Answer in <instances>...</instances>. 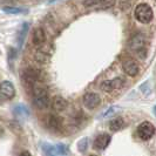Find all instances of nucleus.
<instances>
[{
    "mask_svg": "<svg viewBox=\"0 0 156 156\" xmlns=\"http://www.w3.org/2000/svg\"><path fill=\"white\" fill-rule=\"evenodd\" d=\"M32 93H33V103L37 108L45 109L49 106V96L46 86L42 82H35L32 86Z\"/></svg>",
    "mask_w": 156,
    "mask_h": 156,
    "instance_id": "obj_1",
    "label": "nucleus"
},
{
    "mask_svg": "<svg viewBox=\"0 0 156 156\" xmlns=\"http://www.w3.org/2000/svg\"><path fill=\"white\" fill-rule=\"evenodd\" d=\"M134 16L139 23H149L154 18V13H153V9L148 4L141 2L139 5H136L135 11H134Z\"/></svg>",
    "mask_w": 156,
    "mask_h": 156,
    "instance_id": "obj_2",
    "label": "nucleus"
},
{
    "mask_svg": "<svg viewBox=\"0 0 156 156\" xmlns=\"http://www.w3.org/2000/svg\"><path fill=\"white\" fill-rule=\"evenodd\" d=\"M129 47L133 49L135 53L142 55V52L146 48V37L142 33L135 34L133 38L130 39V41H129ZM141 58H143V55Z\"/></svg>",
    "mask_w": 156,
    "mask_h": 156,
    "instance_id": "obj_3",
    "label": "nucleus"
},
{
    "mask_svg": "<svg viewBox=\"0 0 156 156\" xmlns=\"http://www.w3.org/2000/svg\"><path fill=\"white\" fill-rule=\"evenodd\" d=\"M42 150L47 156H65L68 154V148L63 144H42Z\"/></svg>",
    "mask_w": 156,
    "mask_h": 156,
    "instance_id": "obj_4",
    "label": "nucleus"
},
{
    "mask_svg": "<svg viewBox=\"0 0 156 156\" xmlns=\"http://www.w3.org/2000/svg\"><path fill=\"white\" fill-rule=\"evenodd\" d=\"M136 132H137V135H139V137L141 140L147 141L153 137V135L155 133V127H154L153 123H150L148 121H144L137 127Z\"/></svg>",
    "mask_w": 156,
    "mask_h": 156,
    "instance_id": "obj_5",
    "label": "nucleus"
},
{
    "mask_svg": "<svg viewBox=\"0 0 156 156\" xmlns=\"http://www.w3.org/2000/svg\"><path fill=\"white\" fill-rule=\"evenodd\" d=\"M16 95V88L12 82L2 81L0 83V101H7L13 99Z\"/></svg>",
    "mask_w": 156,
    "mask_h": 156,
    "instance_id": "obj_6",
    "label": "nucleus"
},
{
    "mask_svg": "<svg viewBox=\"0 0 156 156\" xmlns=\"http://www.w3.org/2000/svg\"><path fill=\"white\" fill-rule=\"evenodd\" d=\"M23 81L27 83V85H31V87L35 83V82H38L40 81V72L39 69H37V68H27V69H25L23 74Z\"/></svg>",
    "mask_w": 156,
    "mask_h": 156,
    "instance_id": "obj_7",
    "label": "nucleus"
},
{
    "mask_svg": "<svg viewBox=\"0 0 156 156\" xmlns=\"http://www.w3.org/2000/svg\"><path fill=\"white\" fill-rule=\"evenodd\" d=\"M125 85V81L122 78H116L113 80H107L101 83V89L103 92H113L115 89H119Z\"/></svg>",
    "mask_w": 156,
    "mask_h": 156,
    "instance_id": "obj_8",
    "label": "nucleus"
},
{
    "mask_svg": "<svg viewBox=\"0 0 156 156\" xmlns=\"http://www.w3.org/2000/svg\"><path fill=\"white\" fill-rule=\"evenodd\" d=\"M100 96L96 93H87L83 96V105L88 109H94L100 105Z\"/></svg>",
    "mask_w": 156,
    "mask_h": 156,
    "instance_id": "obj_9",
    "label": "nucleus"
},
{
    "mask_svg": "<svg viewBox=\"0 0 156 156\" xmlns=\"http://www.w3.org/2000/svg\"><path fill=\"white\" fill-rule=\"evenodd\" d=\"M32 41H33V45L37 47H41L45 41H46V33L45 31L41 28V27H37L34 31H33V34H32Z\"/></svg>",
    "mask_w": 156,
    "mask_h": 156,
    "instance_id": "obj_10",
    "label": "nucleus"
},
{
    "mask_svg": "<svg viewBox=\"0 0 156 156\" xmlns=\"http://www.w3.org/2000/svg\"><path fill=\"white\" fill-rule=\"evenodd\" d=\"M110 140H112L110 135H108V134H101L94 141V147L96 149H99V150H103V149H106L109 146Z\"/></svg>",
    "mask_w": 156,
    "mask_h": 156,
    "instance_id": "obj_11",
    "label": "nucleus"
},
{
    "mask_svg": "<svg viewBox=\"0 0 156 156\" xmlns=\"http://www.w3.org/2000/svg\"><path fill=\"white\" fill-rule=\"evenodd\" d=\"M123 70L126 72V74H128L129 76H135V75L139 74L140 68H139V65L134 60L129 59V60L123 62Z\"/></svg>",
    "mask_w": 156,
    "mask_h": 156,
    "instance_id": "obj_12",
    "label": "nucleus"
},
{
    "mask_svg": "<svg viewBox=\"0 0 156 156\" xmlns=\"http://www.w3.org/2000/svg\"><path fill=\"white\" fill-rule=\"evenodd\" d=\"M47 127L51 130L58 132L62 127V120L59 116H56V115H49L48 119H47Z\"/></svg>",
    "mask_w": 156,
    "mask_h": 156,
    "instance_id": "obj_13",
    "label": "nucleus"
},
{
    "mask_svg": "<svg viewBox=\"0 0 156 156\" xmlns=\"http://www.w3.org/2000/svg\"><path fill=\"white\" fill-rule=\"evenodd\" d=\"M67 107V101L63 99L62 96H54L52 100V108L55 112H62Z\"/></svg>",
    "mask_w": 156,
    "mask_h": 156,
    "instance_id": "obj_14",
    "label": "nucleus"
},
{
    "mask_svg": "<svg viewBox=\"0 0 156 156\" xmlns=\"http://www.w3.org/2000/svg\"><path fill=\"white\" fill-rule=\"evenodd\" d=\"M83 5L86 7H94V8H101V9H106L108 7L114 6L113 1H85Z\"/></svg>",
    "mask_w": 156,
    "mask_h": 156,
    "instance_id": "obj_15",
    "label": "nucleus"
},
{
    "mask_svg": "<svg viewBox=\"0 0 156 156\" xmlns=\"http://www.w3.org/2000/svg\"><path fill=\"white\" fill-rule=\"evenodd\" d=\"M123 126H125V121H123L122 117H116V119L112 120L109 122V128L110 130H113V132H117V130L122 129Z\"/></svg>",
    "mask_w": 156,
    "mask_h": 156,
    "instance_id": "obj_16",
    "label": "nucleus"
},
{
    "mask_svg": "<svg viewBox=\"0 0 156 156\" xmlns=\"http://www.w3.org/2000/svg\"><path fill=\"white\" fill-rule=\"evenodd\" d=\"M2 9H4V12L9 13V14H23V13H26V12H27L25 8L16 7V6H4Z\"/></svg>",
    "mask_w": 156,
    "mask_h": 156,
    "instance_id": "obj_17",
    "label": "nucleus"
},
{
    "mask_svg": "<svg viewBox=\"0 0 156 156\" xmlns=\"http://www.w3.org/2000/svg\"><path fill=\"white\" fill-rule=\"evenodd\" d=\"M13 112H14V114H16V116H19V117H27L28 115H30L28 109H27L25 106H23V105L16 106Z\"/></svg>",
    "mask_w": 156,
    "mask_h": 156,
    "instance_id": "obj_18",
    "label": "nucleus"
},
{
    "mask_svg": "<svg viewBox=\"0 0 156 156\" xmlns=\"http://www.w3.org/2000/svg\"><path fill=\"white\" fill-rule=\"evenodd\" d=\"M28 23H23V27H21V31H20V33H19V39H20V41H19V45H21L23 42V40H25V37H26V34H27V31H28Z\"/></svg>",
    "mask_w": 156,
    "mask_h": 156,
    "instance_id": "obj_19",
    "label": "nucleus"
},
{
    "mask_svg": "<svg viewBox=\"0 0 156 156\" xmlns=\"http://www.w3.org/2000/svg\"><path fill=\"white\" fill-rule=\"evenodd\" d=\"M35 60L39 61V62H45L47 60V54H45L44 52L39 51L38 53H35Z\"/></svg>",
    "mask_w": 156,
    "mask_h": 156,
    "instance_id": "obj_20",
    "label": "nucleus"
},
{
    "mask_svg": "<svg viewBox=\"0 0 156 156\" xmlns=\"http://www.w3.org/2000/svg\"><path fill=\"white\" fill-rule=\"evenodd\" d=\"M87 146H88V141H87V139H82V140L79 142V144H78L79 150H80L81 153H83V151L87 149Z\"/></svg>",
    "mask_w": 156,
    "mask_h": 156,
    "instance_id": "obj_21",
    "label": "nucleus"
},
{
    "mask_svg": "<svg viewBox=\"0 0 156 156\" xmlns=\"http://www.w3.org/2000/svg\"><path fill=\"white\" fill-rule=\"evenodd\" d=\"M19 156H32V155H31V153H30V151H23Z\"/></svg>",
    "mask_w": 156,
    "mask_h": 156,
    "instance_id": "obj_22",
    "label": "nucleus"
},
{
    "mask_svg": "<svg viewBox=\"0 0 156 156\" xmlns=\"http://www.w3.org/2000/svg\"><path fill=\"white\" fill-rule=\"evenodd\" d=\"M89 156H96V155H89Z\"/></svg>",
    "mask_w": 156,
    "mask_h": 156,
    "instance_id": "obj_23",
    "label": "nucleus"
}]
</instances>
